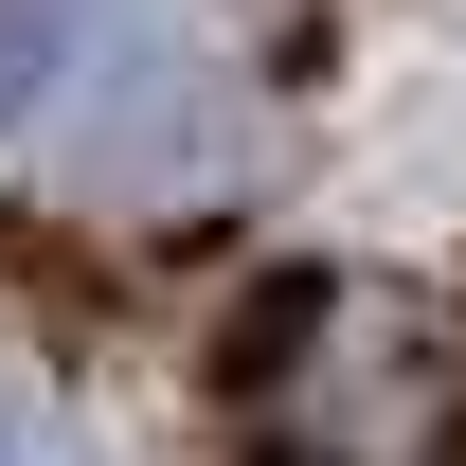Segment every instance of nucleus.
Returning a JSON list of instances; mask_svg holds the SVG:
<instances>
[{
  "label": "nucleus",
  "mask_w": 466,
  "mask_h": 466,
  "mask_svg": "<svg viewBox=\"0 0 466 466\" xmlns=\"http://www.w3.org/2000/svg\"><path fill=\"white\" fill-rule=\"evenodd\" d=\"M0 466H72V449H55V395H36V377H0Z\"/></svg>",
  "instance_id": "3"
},
{
  "label": "nucleus",
  "mask_w": 466,
  "mask_h": 466,
  "mask_svg": "<svg viewBox=\"0 0 466 466\" xmlns=\"http://www.w3.org/2000/svg\"><path fill=\"white\" fill-rule=\"evenodd\" d=\"M108 18H126V0H0V144L90 72V36H108Z\"/></svg>",
  "instance_id": "2"
},
{
  "label": "nucleus",
  "mask_w": 466,
  "mask_h": 466,
  "mask_svg": "<svg viewBox=\"0 0 466 466\" xmlns=\"http://www.w3.org/2000/svg\"><path fill=\"white\" fill-rule=\"evenodd\" d=\"M90 198H198V179H216V72L198 55H108V90H90Z\"/></svg>",
  "instance_id": "1"
}]
</instances>
